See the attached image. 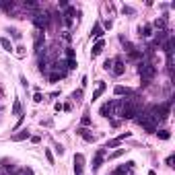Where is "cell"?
<instances>
[{"label": "cell", "instance_id": "f35d334b", "mask_svg": "<svg viewBox=\"0 0 175 175\" xmlns=\"http://www.w3.org/2000/svg\"><path fill=\"white\" fill-rule=\"evenodd\" d=\"M39 140H41L39 136H31V142H33V144H37V142H39Z\"/></svg>", "mask_w": 175, "mask_h": 175}, {"label": "cell", "instance_id": "44dd1931", "mask_svg": "<svg viewBox=\"0 0 175 175\" xmlns=\"http://www.w3.org/2000/svg\"><path fill=\"white\" fill-rule=\"evenodd\" d=\"M13 113L14 115H21V101H19V99L13 103Z\"/></svg>", "mask_w": 175, "mask_h": 175}, {"label": "cell", "instance_id": "ac0fdd59", "mask_svg": "<svg viewBox=\"0 0 175 175\" xmlns=\"http://www.w3.org/2000/svg\"><path fill=\"white\" fill-rule=\"evenodd\" d=\"M0 46L4 47V52H13V43H10L8 37H2V39H0Z\"/></svg>", "mask_w": 175, "mask_h": 175}, {"label": "cell", "instance_id": "8fae6325", "mask_svg": "<svg viewBox=\"0 0 175 175\" xmlns=\"http://www.w3.org/2000/svg\"><path fill=\"white\" fill-rule=\"evenodd\" d=\"M105 89H107V85H105L103 81L97 82V89H95V93H93V101H97V99H99V97L105 93Z\"/></svg>", "mask_w": 175, "mask_h": 175}, {"label": "cell", "instance_id": "4fadbf2b", "mask_svg": "<svg viewBox=\"0 0 175 175\" xmlns=\"http://www.w3.org/2000/svg\"><path fill=\"white\" fill-rule=\"evenodd\" d=\"M138 35L144 37V39H148V37L153 35V27H150V25H140V27H138Z\"/></svg>", "mask_w": 175, "mask_h": 175}, {"label": "cell", "instance_id": "ffe728a7", "mask_svg": "<svg viewBox=\"0 0 175 175\" xmlns=\"http://www.w3.org/2000/svg\"><path fill=\"white\" fill-rule=\"evenodd\" d=\"M157 136H159L161 140H169V138H171V134H169V130H159V132H157Z\"/></svg>", "mask_w": 175, "mask_h": 175}, {"label": "cell", "instance_id": "3957f363", "mask_svg": "<svg viewBox=\"0 0 175 175\" xmlns=\"http://www.w3.org/2000/svg\"><path fill=\"white\" fill-rule=\"evenodd\" d=\"M134 120L138 121V124H140V126H142L144 130H146V132H157V121L153 120V117H150V115H148L146 111H140V113L136 115Z\"/></svg>", "mask_w": 175, "mask_h": 175}, {"label": "cell", "instance_id": "83f0119b", "mask_svg": "<svg viewBox=\"0 0 175 175\" xmlns=\"http://www.w3.org/2000/svg\"><path fill=\"white\" fill-rule=\"evenodd\" d=\"M111 64H113V60H111V58H107V60L103 62V68H105V70H111Z\"/></svg>", "mask_w": 175, "mask_h": 175}, {"label": "cell", "instance_id": "30bf717a", "mask_svg": "<svg viewBox=\"0 0 175 175\" xmlns=\"http://www.w3.org/2000/svg\"><path fill=\"white\" fill-rule=\"evenodd\" d=\"M43 41H46V37H43V31H35V41H33L35 52H41V46H43Z\"/></svg>", "mask_w": 175, "mask_h": 175}, {"label": "cell", "instance_id": "9c48e42d", "mask_svg": "<svg viewBox=\"0 0 175 175\" xmlns=\"http://www.w3.org/2000/svg\"><path fill=\"white\" fill-rule=\"evenodd\" d=\"M76 134L81 136V138H85L87 142H95V140H97V136L91 134V132H89L87 128H78V130H76Z\"/></svg>", "mask_w": 175, "mask_h": 175}, {"label": "cell", "instance_id": "4dcf8cb0", "mask_svg": "<svg viewBox=\"0 0 175 175\" xmlns=\"http://www.w3.org/2000/svg\"><path fill=\"white\" fill-rule=\"evenodd\" d=\"M117 144H120V140H117V138H115V140H109L107 144H105V148H111V146H117Z\"/></svg>", "mask_w": 175, "mask_h": 175}, {"label": "cell", "instance_id": "1f68e13d", "mask_svg": "<svg viewBox=\"0 0 175 175\" xmlns=\"http://www.w3.org/2000/svg\"><path fill=\"white\" fill-rule=\"evenodd\" d=\"M66 68H68V70H74V68H76V62H74V60H68L66 62Z\"/></svg>", "mask_w": 175, "mask_h": 175}, {"label": "cell", "instance_id": "9a60e30c", "mask_svg": "<svg viewBox=\"0 0 175 175\" xmlns=\"http://www.w3.org/2000/svg\"><path fill=\"white\" fill-rule=\"evenodd\" d=\"M103 46H105V43H103V39H99V41L93 46V50H91V56H93V58H95V56H99V54L103 52Z\"/></svg>", "mask_w": 175, "mask_h": 175}, {"label": "cell", "instance_id": "7402d4cb", "mask_svg": "<svg viewBox=\"0 0 175 175\" xmlns=\"http://www.w3.org/2000/svg\"><path fill=\"white\" fill-rule=\"evenodd\" d=\"M72 99H74L76 103H81V99H82V89H78V91H74V93H72Z\"/></svg>", "mask_w": 175, "mask_h": 175}, {"label": "cell", "instance_id": "5b68a950", "mask_svg": "<svg viewBox=\"0 0 175 175\" xmlns=\"http://www.w3.org/2000/svg\"><path fill=\"white\" fill-rule=\"evenodd\" d=\"M62 21H64V25H66V27H72L74 21H76V8H74V6H68L66 13L62 14Z\"/></svg>", "mask_w": 175, "mask_h": 175}, {"label": "cell", "instance_id": "8992f818", "mask_svg": "<svg viewBox=\"0 0 175 175\" xmlns=\"http://www.w3.org/2000/svg\"><path fill=\"white\" fill-rule=\"evenodd\" d=\"M111 72H113L115 76H121V74L126 72V64H124V60H121V58H113V64H111Z\"/></svg>", "mask_w": 175, "mask_h": 175}, {"label": "cell", "instance_id": "74e56055", "mask_svg": "<svg viewBox=\"0 0 175 175\" xmlns=\"http://www.w3.org/2000/svg\"><path fill=\"white\" fill-rule=\"evenodd\" d=\"M87 82H89V78H87V76H82V81H81V89L87 87Z\"/></svg>", "mask_w": 175, "mask_h": 175}, {"label": "cell", "instance_id": "484cf974", "mask_svg": "<svg viewBox=\"0 0 175 175\" xmlns=\"http://www.w3.org/2000/svg\"><path fill=\"white\" fill-rule=\"evenodd\" d=\"M60 78H62V76H60L58 72H52V74H50V81H52V82H58Z\"/></svg>", "mask_w": 175, "mask_h": 175}, {"label": "cell", "instance_id": "603a6c76", "mask_svg": "<svg viewBox=\"0 0 175 175\" xmlns=\"http://www.w3.org/2000/svg\"><path fill=\"white\" fill-rule=\"evenodd\" d=\"M43 155H46V159H47V163H50V165H54V155L50 153V148H46V150H43Z\"/></svg>", "mask_w": 175, "mask_h": 175}, {"label": "cell", "instance_id": "d4e9b609", "mask_svg": "<svg viewBox=\"0 0 175 175\" xmlns=\"http://www.w3.org/2000/svg\"><path fill=\"white\" fill-rule=\"evenodd\" d=\"M82 163H85V157H82L81 153H78V155H74V165H82Z\"/></svg>", "mask_w": 175, "mask_h": 175}, {"label": "cell", "instance_id": "5bb4252c", "mask_svg": "<svg viewBox=\"0 0 175 175\" xmlns=\"http://www.w3.org/2000/svg\"><path fill=\"white\" fill-rule=\"evenodd\" d=\"M150 27H155L157 31H167V19H165V17H163V19H157Z\"/></svg>", "mask_w": 175, "mask_h": 175}, {"label": "cell", "instance_id": "ba28073f", "mask_svg": "<svg viewBox=\"0 0 175 175\" xmlns=\"http://www.w3.org/2000/svg\"><path fill=\"white\" fill-rule=\"evenodd\" d=\"M103 157H105V150H103V148H99V150L95 153V159H93V171H97V169L101 167Z\"/></svg>", "mask_w": 175, "mask_h": 175}, {"label": "cell", "instance_id": "6da1fadb", "mask_svg": "<svg viewBox=\"0 0 175 175\" xmlns=\"http://www.w3.org/2000/svg\"><path fill=\"white\" fill-rule=\"evenodd\" d=\"M169 107H171V103H161V105H150V107L146 109V113L153 117L155 121H163V120H167V115H169Z\"/></svg>", "mask_w": 175, "mask_h": 175}, {"label": "cell", "instance_id": "277c9868", "mask_svg": "<svg viewBox=\"0 0 175 175\" xmlns=\"http://www.w3.org/2000/svg\"><path fill=\"white\" fill-rule=\"evenodd\" d=\"M33 25L37 27V31H43V29H47V25H50V14L47 13H41V10H37V13H33Z\"/></svg>", "mask_w": 175, "mask_h": 175}, {"label": "cell", "instance_id": "4316f807", "mask_svg": "<svg viewBox=\"0 0 175 175\" xmlns=\"http://www.w3.org/2000/svg\"><path fill=\"white\" fill-rule=\"evenodd\" d=\"M66 58L68 60H74V50L72 47H66Z\"/></svg>", "mask_w": 175, "mask_h": 175}, {"label": "cell", "instance_id": "d6a6232c", "mask_svg": "<svg viewBox=\"0 0 175 175\" xmlns=\"http://www.w3.org/2000/svg\"><path fill=\"white\" fill-rule=\"evenodd\" d=\"M8 33H13V37H14V39H21V33L17 31V29H8Z\"/></svg>", "mask_w": 175, "mask_h": 175}, {"label": "cell", "instance_id": "e575fe53", "mask_svg": "<svg viewBox=\"0 0 175 175\" xmlns=\"http://www.w3.org/2000/svg\"><path fill=\"white\" fill-rule=\"evenodd\" d=\"M17 56H19V58H23V56H25V47H17Z\"/></svg>", "mask_w": 175, "mask_h": 175}, {"label": "cell", "instance_id": "7a4b0ae2", "mask_svg": "<svg viewBox=\"0 0 175 175\" xmlns=\"http://www.w3.org/2000/svg\"><path fill=\"white\" fill-rule=\"evenodd\" d=\"M138 74L142 76V82L146 85V82H150L157 76V68L153 66L150 62H140V64H138Z\"/></svg>", "mask_w": 175, "mask_h": 175}, {"label": "cell", "instance_id": "f1b7e54d", "mask_svg": "<svg viewBox=\"0 0 175 175\" xmlns=\"http://www.w3.org/2000/svg\"><path fill=\"white\" fill-rule=\"evenodd\" d=\"M82 126H91V117H89V113L82 115Z\"/></svg>", "mask_w": 175, "mask_h": 175}, {"label": "cell", "instance_id": "d590c367", "mask_svg": "<svg viewBox=\"0 0 175 175\" xmlns=\"http://www.w3.org/2000/svg\"><path fill=\"white\" fill-rule=\"evenodd\" d=\"M173 161H175V157L169 155V157H167V165H169V167H173Z\"/></svg>", "mask_w": 175, "mask_h": 175}, {"label": "cell", "instance_id": "2e32d148", "mask_svg": "<svg viewBox=\"0 0 175 175\" xmlns=\"http://www.w3.org/2000/svg\"><path fill=\"white\" fill-rule=\"evenodd\" d=\"M132 165H134V163L130 161V163H126V165H121V167L113 169V175H124V173H126V171H130V169H132Z\"/></svg>", "mask_w": 175, "mask_h": 175}, {"label": "cell", "instance_id": "e0dca14e", "mask_svg": "<svg viewBox=\"0 0 175 175\" xmlns=\"http://www.w3.org/2000/svg\"><path fill=\"white\" fill-rule=\"evenodd\" d=\"M25 138H29V130H21L19 134H13L14 142H21V140H25Z\"/></svg>", "mask_w": 175, "mask_h": 175}, {"label": "cell", "instance_id": "f546056e", "mask_svg": "<svg viewBox=\"0 0 175 175\" xmlns=\"http://www.w3.org/2000/svg\"><path fill=\"white\" fill-rule=\"evenodd\" d=\"M121 13H124V14H134V8H132V6H124V8H121Z\"/></svg>", "mask_w": 175, "mask_h": 175}, {"label": "cell", "instance_id": "8d00e7d4", "mask_svg": "<svg viewBox=\"0 0 175 175\" xmlns=\"http://www.w3.org/2000/svg\"><path fill=\"white\" fill-rule=\"evenodd\" d=\"M23 175H33V169H29V167H25V169H23Z\"/></svg>", "mask_w": 175, "mask_h": 175}, {"label": "cell", "instance_id": "d6986e66", "mask_svg": "<svg viewBox=\"0 0 175 175\" xmlns=\"http://www.w3.org/2000/svg\"><path fill=\"white\" fill-rule=\"evenodd\" d=\"M113 93H115V95H130V89H126V87H120V85H117V87L113 89Z\"/></svg>", "mask_w": 175, "mask_h": 175}, {"label": "cell", "instance_id": "836d02e7", "mask_svg": "<svg viewBox=\"0 0 175 175\" xmlns=\"http://www.w3.org/2000/svg\"><path fill=\"white\" fill-rule=\"evenodd\" d=\"M33 101H35V103H41V101H43V95H41V93H35Z\"/></svg>", "mask_w": 175, "mask_h": 175}, {"label": "cell", "instance_id": "ab89813d", "mask_svg": "<svg viewBox=\"0 0 175 175\" xmlns=\"http://www.w3.org/2000/svg\"><path fill=\"white\" fill-rule=\"evenodd\" d=\"M60 8H68V2H66V0H60Z\"/></svg>", "mask_w": 175, "mask_h": 175}, {"label": "cell", "instance_id": "cb8c5ba5", "mask_svg": "<svg viewBox=\"0 0 175 175\" xmlns=\"http://www.w3.org/2000/svg\"><path fill=\"white\" fill-rule=\"evenodd\" d=\"M121 155H124V148H117L115 153H111V155H109V161H113V159H117V157H121Z\"/></svg>", "mask_w": 175, "mask_h": 175}, {"label": "cell", "instance_id": "52a82bcc", "mask_svg": "<svg viewBox=\"0 0 175 175\" xmlns=\"http://www.w3.org/2000/svg\"><path fill=\"white\" fill-rule=\"evenodd\" d=\"M99 111H101L103 117H111V115H115V103L113 101H105Z\"/></svg>", "mask_w": 175, "mask_h": 175}, {"label": "cell", "instance_id": "7c38bea8", "mask_svg": "<svg viewBox=\"0 0 175 175\" xmlns=\"http://www.w3.org/2000/svg\"><path fill=\"white\" fill-rule=\"evenodd\" d=\"M91 37H93V39H101L103 37V27H101V23H95L93 25V31H91Z\"/></svg>", "mask_w": 175, "mask_h": 175}]
</instances>
